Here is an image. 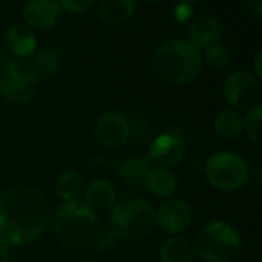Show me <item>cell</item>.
Here are the masks:
<instances>
[{"instance_id":"1","label":"cell","mask_w":262,"mask_h":262,"mask_svg":"<svg viewBox=\"0 0 262 262\" xmlns=\"http://www.w3.org/2000/svg\"><path fill=\"white\" fill-rule=\"evenodd\" d=\"M49 206L41 192L15 186L0 195V241L21 246L37 239L46 229Z\"/></svg>"},{"instance_id":"2","label":"cell","mask_w":262,"mask_h":262,"mask_svg":"<svg viewBox=\"0 0 262 262\" xmlns=\"http://www.w3.org/2000/svg\"><path fill=\"white\" fill-rule=\"evenodd\" d=\"M154 71L173 84H187L198 78L203 69V55L187 40H169L152 54Z\"/></svg>"},{"instance_id":"3","label":"cell","mask_w":262,"mask_h":262,"mask_svg":"<svg viewBox=\"0 0 262 262\" xmlns=\"http://www.w3.org/2000/svg\"><path fill=\"white\" fill-rule=\"evenodd\" d=\"M95 230V212H92L83 201L64 203L55 215V236L68 249L81 250L88 247L92 243Z\"/></svg>"},{"instance_id":"4","label":"cell","mask_w":262,"mask_h":262,"mask_svg":"<svg viewBox=\"0 0 262 262\" xmlns=\"http://www.w3.org/2000/svg\"><path fill=\"white\" fill-rule=\"evenodd\" d=\"M241 235L229 223L215 221L204 226L193 244L206 262H232L241 253Z\"/></svg>"},{"instance_id":"5","label":"cell","mask_w":262,"mask_h":262,"mask_svg":"<svg viewBox=\"0 0 262 262\" xmlns=\"http://www.w3.org/2000/svg\"><path fill=\"white\" fill-rule=\"evenodd\" d=\"M155 209L144 200L118 203L111 210V227L118 238L141 241L155 229Z\"/></svg>"},{"instance_id":"6","label":"cell","mask_w":262,"mask_h":262,"mask_svg":"<svg viewBox=\"0 0 262 262\" xmlns=\"http://www.w3.org/2000/svg\"><path fill=\"white\" fill-rule=\"evenodd\" d=\"M38 75L31 61L11 60L0 68V95L15 104L31 101L38 91Z\"/></svg>"},{"instance_id":"7","label":"cell","mask_w":262,"mask_h":262,"mask_svg":"<svg viewBox=\"0 0 262 262\" xmlns=\"http://www.w3.org/2000/svg\"><path fill=\"white\" fill-rule=\"evenodd\" d=\"M204 173L207 181L223 192H235L249 180L247 163L233 152L213 154L204 166Z\"/></svg>"},{"instance_id":"8","label":"cell","mask_w":262,"mask_h":262,"mask_svg":"<svg viewBox=\"0 0 262 262\" xmlns=\"http://www.w3.org/2000/svg\"><path fill=\"white\" fill-rule=\"evenodd\" d=\"M224 97L233 111H250L252 107L261 104V86L258 78L246 71L233 72L227 77L224 83Z\"/></svg>"},{"instance_id":"9","label":"cell","mask_w":262,"mask_h":262,"mask_svg":"<svg viewBox=\"0 0 262 262\" xmlns=\"http://www.w3.org/2000/svg\"><path fill=\"white\" fill-rule=\"evenodd\" d=\"M95 137L103 147L118 149L127 143L130 137V124L120 112L103 114L95 123Z\"/></svg>"},{"instance_id":"10","label":"cell","mask_w":262,"mask_h":262,"mask_svg":"<svg viewBox=\"0 0 262 262\" xmlns=\"http://www.w3.org/2000/svg\"><path fill=\"white\" fill-rule=\"evenodd\" d=\"M155 223L167 233H181L192 223V209L181 200H167L155 210Z\"/></svg>"},{"instance_id":"11","label":"cell","mask_w":262,"mask_h":262,"mask_svg":"<svg viewBox=\"0 0 262 262\" xmlns=\"http://www.w3.org/2000/svg\"><path fill=\"white\" fill-rule=\"evenodd\" d=\"M184 154L186 144L181 137L175 134H163L152 141L147 158L160 169H167L177 166L184 158Z\"/></svg>"},{"instance_id":"12","label":"cell","mask_w":262,"mask_h":262,"mask_svg":"<svg viewBox=\"0 0 262 262\" xmlns=\"http://www.w3.org/2000/svg\"><path fill=\"white\" fill-rule=\"evenodd\" d=\"M21 15L28 28L49 29L58 23L63 15V8L60 2L54 0H32L23 5Z\"/></svg>"},{"instance_id":"13","label":"cell","mask_w":262,"mask_h":262,"mask_svg":"<svg viewBox=\"0 0 262 262\" xmlns=\"http://www.w3.org/2000/svg\"><path fill=\"white\" fill-rule=\"evenodd\" d=\"M189 43L198 51L201 48H210L218 43L223 34V26L212 14H200L189 25Z\"/></svg>"},{"instance_id":"14","label":"cell","mask_w":262,"mask_h":262,"mask_svg":"<svg viewBox=\"0 0 262 262\" xmlns=\"http://www.w3.org/2000/svg\"><path fill=\"white\" fill-rule=\"evenodd\" d=\"M5 46L12 55H15L18 60H23L25 57L34 54L37 40L31 28H28L26 25L15 23L11 25L5 32Z\"/></svg>"},{"instance_id":"15","label":"cell","mask_w":262,"mask_h":262,"mask_svg":"<svg viewBox=\"0 0 262 262\" xmlns=\"http://www.w3.org/2000/svg\"><path fill=\"white\" fill-rule=\"evenodd\" d=\"M84 204L92 210H107L112 209L117 200V190L114 184L104 178H97L84 189Z\"/></svg>"},{"instance_id":"16","label":"cell","mask_w":262,"mask_h":262,"mask_svg":"<svg viewBox=\"0 0 262 262\" xmlns=\"http://www.w3.org/2000/svg\"><path fill=\"white\" fill-rule=\"evenodd\" d=\"M135 11L132 0H103L97 6L100 20L107 26H120L127 21Z\"/></svg>"},{"instance_id":"17","label":"cell","mask_w":262,"mask_h":262,"mask_svg":"<svg viewBox=\"0 0 262 262\" xmlns=\"http://www.w3.org/2000/svg\"><path fill=\"white\" fill-rule=\"evenodd\" d=\"M150 170H152V163L147 157L130 158V160L123 161L118 166L120 178L134 187L146 186V180H147V175L150 173Z\"/></svg>"},{"instance_id":"18","label":"cell","mask_w":262,"mask_h":262,"mask_svg":"<svg viewBox=\"0 0 262 262\" xmlns=\"http://www.w3.org/2000/svg\"><path fill=\"white\" fill-rule=\"evenodd\" d=\"M195 255L196 252L193 244L183 236H173L167 239L160 249L161 262H193Z\"/></svg>"},{"instance_id":"19","label":"cell","mask_w":262,"mask_h":262,"mask_svg":"<svg viewBox=\"0 0 262 262\" xmlns=\"http://www.w3.org/2000/svg\"><path fill=\"white\" fill-rule=\"evenodd\" d=\"M31 64L35 69L38 78L40 77L54 78L63 69V58H61L60 52L55 48H49L48 46V48H43L38 52H35Z\"/></svg>"},{"instance_id":"20","label":"cell","mask_w":262,"mask_h":262,"mask_svg":"<svg viewBox=\"0 0 262 262\" xmlns=\"http://www.w3.org/2000/svg\"><path fill=\"white\" fill-rule=\"evenodd\" d=\"M147 190L157 198H167L172 196L178 189L177 177L167 169H152L146 180Z\"/></svg>"},{"instance_id":"21","label":"cell","mask_w":262,"mask_h":262,"mask_svg":"<svg viewBox=\"0 0 262 262\" xmlns=\"http://www.w3.org/2000/svg\"><path fill=\"white\" fill-rule=\"evenodd\" d=\"M86 189L84 180L80 173L74 170L63 172L55 183V192L64 203H75L80 201Z\"/></svg>"},{"instance_id":"22","label":"cell","mask_w":262,"mask_h":262,"mask_svg":"<svg viewBox=\"0 0 262 262\" xmlns=\"http://www.w3.org/2000/svg\"><path fill=\"white\" fill-rule=\"evenodd\" d=\"M215 132L226 140H235L243 132V117L233 109L220 111L213 120Z\"/></svg>"},{"instance_id":"23","label":"cell","mask_w":262,"mask_h":262,"mask_svg":"<svg viewBox=\"0 0 262 262\" xmlns=\"http://www.w3.org/2000/svg\"><path fill=\"white\" fill-rule=\"evenodd\" d=\"M261 117H262V106L258 104L247 111L246 117H243V130L247 134V137L255 143L261 144Z\"/></svg>"},{"instance_id":"24","label":"cell","mask_w":262,"mask_h":262,"mask_svg":"<svg viewBox=\"0 0 262 262\" xmlns=\"http://www.w3.org/2000/svg\"><path fill=\"white\" fill-rule=\"evenodd\" d=\"M206 61H207V64L210 68L221 71V69H226L230 64L232 54H230L227 46L216 43V45L207 48V51H206Z\"/></svg>"},{"instance_id":"25","label":"cell","mask_w":262,"mask_h":262,"mask_svg":"<svg viewBox=\"0 0 262 262\" xmlns=\"http://www.w3.org/2000/svg\"><path fill=\"white\" fill-rule=\"evenodd\" d=\"M118 236L117 233L114 232V229L111 226H104V227H100L95 230V235L92 238V246L100 250V252H107L111 249H114L118 243Z\"/></svg>"},{"instance_id":"26","label":"cell","mask_w":262,"mask_h":262,"mask_svg":"<svg viewBox=\"0 0 262 262\" xmlns=\"http://www.w3.org/2000/svg\"><path fill=\"white\" fill-rule=\"evenodd\" d=\"M60 5L63 11L66 9L74 14H83L94 6V2L92 0H64V2H60Z\"/></svg>"},{"instance_id":"27","label":"cell","mask_w":262,"mask_h":262,"mask_svg":"<svg viewBox=\"0 0 262 262\" xmlns=\"http://www.w3.org/2000/svg\"><path fill=\"white\" fill-rule=\"evenodd\" d=\"M175 18L178 20V21H184V20H187L189 17H190V14H192V5H189V3H181V5H177L175 6Z\"/></svg>"},{"instance_id":"28","label":"cell","mask_w":262,"mask_h":262,"mask_svg":"<svg viewBox=\"0 0 262 262\" xmlns=\"http://www.w3.org/2000/svg\"><path fill=\"white\" fill-rule=\"evenodd\" d=\"M249 9H250V12H252V14H255L258 18H261L262 17V2L261 0H253V2H250V3H249Z\"/></svg>"},{"instance_id":"29","label":"cell","mask_w":262,"mask_h":262,"mask_svg":"<svg viewBox=\"0 0 262 262\" xmlns=\"http://www.w3.org/2000/svg\"><path fill=\"white\" fill-rule=\"evenodd\" d=\"M9 261V250H8V246L3 244L0 241V262H8Z\"/></svg>"},{"instance_id":"30","label":"cell","mask_w":262,"mask_h":262,"mask_svg":"<svg viewBox=\"0 0 262 262\" xmlns=\"http://www.w3.org/2000/svg\"><path fill=\"white\" fill-rule=\"evenodd\" d=\"M261 58H262V54L259 52V54L256 55V58H255V71H256V75H258V78H262Z\"/></svg>"},{"instance_id":"31","label":"cell","mask_w":262,"mask_h":262,"mask_svg":"<svg viewBox=\"0 0 262 262\" xmlns=\"http://www.w3.org/2000/svg\"><path fill=\"white\" fill-rule=\"evenodd\" d=\"M5 63H6V61H5V49L0 46V68H2Z\"/></svg>"},{"instance_id":"32","label":"cell","mask_w":262,"mask_h":262,"mask_svg":"<svg viewBox=\"0 0 262 262\" xmlns=\"http://www.w3.org/2000/svg\"><path fill=\"white\" fill-rule=\"evenodd\" d=\"M81 262H94V261H81Z\"/></svg>"}]
</instances>
